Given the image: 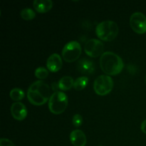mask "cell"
Listing matches in <instances>:
<instances>
[{
    "label": "cell",
    "instance_id": "11",
    "mask_svg": "<svg viewBox=\"0 0 146 146\" xmlns=\"http://www.w3.org/2000/svg\"><path fill=\"white\" fill-rule=\"evenodd\" d=\"M70 141L74 146H85L86 144V136L81 130H74L70 134Z\"/></svg>",
    "mask_w": 146,
    "mask_h": 146
},
{
    "label": "cell",
    "instance_id": "16",
    "mask_svg": "<svg viewBox=\"0 0 146 146\" xmlns=\"http://www.w3.org/2000/svg\"><path fill=\"white\" fill-rule=\"evenodd\" d=\"M9 96L11 99H12L13 101H21V100H22L24 98V91L18 88H14V89H12L10 91Z\"/></svg>",
    "mask_w": 146,
    "mask_h": 146
},
{
    "label": "cell",
    "instance_id": "6",
    "mask_svg": "<svg viewBox=\"0 0 146 146\" xmlns=\"http://www.w3.org/2000/svg\"><path fill=\"white\" fill-rule=\"evenodd\" d=\"M81 54V44L73 41L67 43L62 50V57L66 62L72 63L78 59Z\"/></svg>",
    "mask_w": 146,
    "mask_h": 146
},
{
    "label": "cell",
    "instance_id": "1",
    "mask_svg": "<svg viewBox=\"0 0 146 146\" xmlns=\"http://www.w3.org/2000/svg\"><path fill=\"white\" fill-rule=\"evenodd\" d=\"M50 88L43 81L33 83L27 91V98L29 102L34 106H42L49 101Z\"/></svg>",
    "mask_w": 146,
    "mask_h": 146
},
{
    "label": "cell",
    "instance_id": "15",
    "mask_svg": "<svg viewBox=\"0 0 146 146\" xmlns=\"http://www.w3.org/2000/svg\"><path fill=\"white\" fill-rule=\"evenodd\" d=\"M88 84V78L86 76H81L74 81V88L76 91H82Z\"/></svg>",
    "mask_w": 146,
    "mask_h": 146
},
{
    "label": "cell",
    "instance_id": "3",
    "mask_svg": "<svg viewBox=\"0 0 146 146\" xmlns=\"http://www.w3.org/2000/svg\"><path fill=\"white\" fill-rule=\"evenodd\" d=\"M119 32V29L113 21H104L99 23L96 28V36L104 41H111L115 39Z\"/></svg>",
    "mask_w": 146,
    "mask_h": 146
},
{
    "label": "cell",
    "instance_id": "8",
    "mask_svg": "<svg viewBox=\"0 0 146 146\" xmlns=\"http://www.w3.org/2000/svg\"><path fill=\"white\" fill-rule=\"evenodd\" d=\"M84 51L88 56L96 58L104 54V44L100 40L92 38L86 43Z\"/></svg>",
    "mask_w": 146,
    "mask_h": 146
},
{
    "label": "cell",
    "instance_id": "20",
    "mask_svg": "<svg viewBox=\"0 0 146 146\" xmlns=\"http://www.w3.org/2000/svg\"><path fill=\"white\" fill-rule=\"evenodd\" d=\"M0 146H15L14 144L7 138H1L0 140Z\"/></svg>",
    "mask_w": 146,
    "mask_h": 146
},
{
    "label": "cell",
    "instance_id": "4",
    "mask_svg": "<svg viewBox=\"0 0 146 146\" xmlns=\"http://www.w3.org/2000/svg\"><path fill=\"white\" fill-rule=\"evenodd\" d=\"M68 106V97L62 91H55L51 96L48 101L49 111L55 115H59L64 112Z\"/></svg>",
    "mask_w": 146,
    "mask_h": 146
},
{
    "label": "cell",
    "instance_id": "17",
    "mask_svg": "<svg viewBox=\"0 0 146 146\" xmlns=\"http://www.w3.org/2000/svg\"><path fill=\"white\" fill-rule=\"evenodd\" d=\"M21 17L23 19L26 20V21H29V20H32L35 18L36 14L31 9L26 8L21 10Z\"/></svg>",
    "mask_w": 146,
    "mask_h": 146
},
{
    "label": "cell",
    "instance_id": "2",
    "mask_svg": "<svg viewBox=\"0 0 146 146\" xmlns=\"http://www.w3.org/2000/svg\"><path fill=\"white\" fill-rule=\"evenodd\" d=\"M100 66L108 76H116L123 71L124 64L119 56L113 52L107 51L101 56Z\"/></svg>",
    "mask_w": 146,
    "mask_h": 146
},
{
    "label": "cell",
    "instance_id": "7",
    "mask_svg": "<svg viewBox=\"0 0 146 146\" xmlns=\"http://www.w3.org/2000/svg\"><path fill=\"white\" fill-rule=\"evenodd\" d=\"M130 25L131 29L138 34L146 32V17L143 13L135 12L130 18Z\"/></svg>",
    "mask_w": 146,
    "mask_h": 146
},
{
    "label": "cell",
    "instance_id": "21",
    "mask_svg": "<svg viewBox=\"0 0 146 146\" xmlns=\"http://www.w3.org/2000/svg\"><path fill=\"white\" fill-rule=\"evenodd\" d=\"M141 131H143V133H144L146 134V119L144 120V121H143L142 123H141Z\"/></svg>",
    "mask_w": 146,
    "mask_h": 146
},
{
    "label": "cell",
    "instance_id": "14",
    "mask_svg": "<svg viewBox=\"0 0 146 146\" xmlns=\"http://www.w3.org/2000/svg\"><path fill=\"white\" fill-rule=\"evenodd\" d=\"M74 81L72 77L68 76H64L58 81V87L61 91H68L71 89L72 87H74Z\"/></svg>",
    "mask_w": 146,
    "mask_h": 146
},
{
    "label": "cell",
    "instance_id": "10",
    "mask_svg": "<svg viewBox=\"0 0 146 146\" xmlns=\"http://www.w3.org/2000/svg\"><path fill=\"white\" fill-rule=\"evenodd\" d=\"M62 66V58L58 54H53L47 59V68L51 72H57L61 69Z\"/></svg>",
    "mask_w": 146,
    "mask_h": 146
},
{
    "label": "cell",
    "instance_id": "18",
    "mask_svg": "<svg viewBox=\"0 0 146 146\" xmlns=\"http://www.w3.org/2000/svg\"><path fill=\"white\" fill-rule=\"evenodd\" d=\"M34 74H35V76L37 78H38V79H40V81H41V80L45 79L48 76V71L44 67H38V68H37L35 70Z\"/></svg>",
    "mask_w": 146,
    "mask_h": 146
},
{
    "label": "cell",
    "instance_id": "12",
    "mask_svg": "<svg viewBox=\"0 0 146 146\" xmlns=\"http://www.w3.org/2000/svg\"><path fill=\"white\" fill-rule=\"evenodd\" d=\"M77 68L81 74L91 75L95 71V66L94 61L87 58H82L78 62Z\"/></svg>",
    "mask_w": 146,
    "mask_h": 146
},
{
    "label": "cell",
    "instance_id": "22",
    "mask_svg": "<svg viewBox=\"0 0 146 146\" xmlns=\"http://www.w3.org/2000/svg\"><path fill=\"white\" fill-rule=\"evenodd\" d=\"M145 82H146V77H145Z\"/></svg>",
    "mask_w": 146,
    "mask_h": 146
},
{
    "label": "cell",
    "instance_id": "9",
    "mask_svg": "<svg viewBox=\"0 0 146 146\" xmlns=\"http://www.w3.org/2000/svg\"><path fill=\"white\" fill-rule=\"evenodd\" d=\"M27 109L25 105L21 102H16L11 105V113L14 119L17 121H23L27 116Z\"/></svg>",
    "mask_w": 146,
    "mask_h": 146
},
{
    "label": "cell",
    "instance_id": "19",
    "mask_svg": "<svg viewBox=\"0 0 146 146\" xmlns=\"http://www.w3.org/2000/svg\"><path fill=\"white\" fill-rule=\"evenodd\" d=\"M73 125L76 128L81 126L83 123V118L80 114H75L72 118Z\"/></svg>",
    "mask_w": 146,
    "mask_h": 146
},
{
    "label": "cell",
    "instance_id": "13",
    "mask_svg": "<svg viewBox=\"0 0 146 146\" xmlns=\"http://www.w3.org/2000/svg\"><path fill=\"white\" fill-rule=\"evenodd\" d=\"M33 6L36 11L38 13H46L53 7V1L51 0H35Z\"/></svg>",
    "mask_w": 146,
    "mask_h": 146
},
{
    "label": "cell",
    "instance_id": "5",
    "mask_svg": "<svg viewBox=\"0 0 146 146\" xmlns=\"http://www.w3.org/2000/svg\"><path fill=\"white\" fill-rule=\"evenodd\" d=\"M113 88V81L108 75L99 76L95 80L94 89L96 94L99 96H106L111 93Z\"/></svg>",
    "mask_w": 146,
    "mask_h": 146
}]
</instances>
